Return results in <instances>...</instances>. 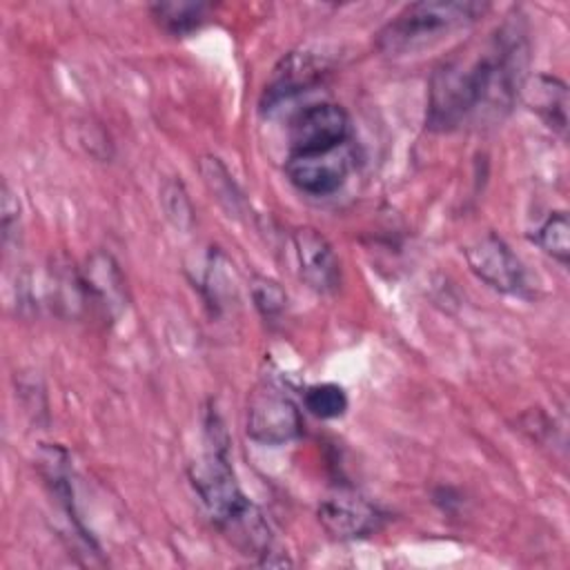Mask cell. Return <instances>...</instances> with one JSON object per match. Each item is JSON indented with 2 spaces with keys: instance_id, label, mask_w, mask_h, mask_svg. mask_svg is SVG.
<instances>
[{
  "instance_id": "ba28073f",
  "label": "cell",
  "mask_w": 570,
  "mask_h": 570,
  "mask_svg": "<svg viewBox=\"0 0 570 570\" xmlns=\"http://www.w3.org/2000/svg\"><path fill=\"white\" fill-rule=\"evenodd\" d=\"M316 519L330 537L350 541L379 532L385 523V512L358 494L338 492L318 503Z\"/></svg>"
},
{
  "instance_id": "3957f363",
  "label": "cell",
  "mask_w": 570,
  "mask_h": 570,
  "mask_svg": "<svg viewBox=\"0 0 570 570\" xmlns=\"http://www.w3.org/2000/svg\"><path fill=\"white\" fill-rule=\"evenodd\" d=\"M189 481L218 528L234 521L252 503L232 470L229 436L216 410L205 412V452L189 465Z\"/></svg>"
},
{
  "instance_id": "5b68a950",
  "label": "cell",
  "mask_w": 570,
  "mask_h": 570,
  "mask_svg": "<svg viewBox=\"0 0 570 570\" xmlns=\"http://www.w3.org/2000/svg\"><path fill=\"white\" fill-rule=\"evenodd\" d=\"M352 122L347 111L336 102H316L301 109L287 134V156L327 154L350 145Z\"/></svg>"
},
{
  "instance_id": "8992f818",
  "label": "cell",
  "mask_w": 570,
  "mask_h": 570,
  "mask_svg": "<svg viewBox=\"0 0 570 570\" xmlns=\"http://www.w3.org/2000/svg\"><path fill=\"white\" fill-rule=\"evenodd\" d=\"M465 261L470 272L483 281L488 287L501 292V294H523L528 287L525 281V267L517 258V254L510 249V245L497 236L494 232H488L479 238H474L465 249Z\"/></svg>"
},
{
  "instance_id": "4fadbf2b",
  "label": "cell",
  "mask_w": 570,
  "mask_h": 570,
  "mask_svg": "<svg viewBox=\"0 0 570 570\" xmlns=\"http://www.w3.org/2000/svg\"><path fill=\"white\" fill-rule=\"evenodd\" d=\"M200 174L209 187V191L218 198V203L234 216H240L245 209V198L234 178L229 176L227 167L216 156H205L200 160Z\"/></svg>"
},
{
  "instance_id": "2e32d148",
  "label": "cell",
  "mask_w": 570,
  "mask_h": 570,
  "mask_svg": "<svg viewBox=\"0 0 570 570\" xmlns=\"http://www.w3.org/2000/svg\"><path fill=\"white\" fill-rule=\"evenodd\" d=\"M249 292H252V301H254V307L258 309V314L267 323H278V318L283 316L285 307H287L285 289L267 276H254L249 283Z\"/></svg>"
},
{
  "instance_id": "7a4b0ae2",
  "label": "cell",
  "mask_w": 570,
  "mask_h": 570,
  "mask_svg": "<svg viewBox=\"0 0 570 570\" xmlns=\"http://www.w3.org/2000/svg\"><path fill=\"white\" fill-rule=\"evenodd\" d=\"M490 11L474 0H421L403 7L379 33L376 49L385 56L421 53L454 31L474 24Z\"/></svg>"
},
{
  "instance_id": "e0dca14e",
  "label": "cell",
  "mask_w": 570,
  "mask_h": 570,
  "mask_svg": "<svg viewBox=\"0 0 570 570\" xmlns=\"http://www.w3.org/2000/svg\"><path fill=\"white\" fill-rule=\"evenodd\" d=\"M163 200H165V212L176 227H187L191 223V205L180 180H169L163 187Z\"/></svg>"
},
{
  "instance_id": "ac0fdd59",
  "label": "cell",
  "mask_w": 570,
  "mask_h": 570,
  "mask_svg": "<svg viewBox=\"0 0 570 570\" xmlns=\"http://www.w3.org/2000/svg\"><path fill=\"white\" fill-rule=\"evenodd\" d=\"M0 227H2V245L9 247L11 243H18L20 236V205L13 198L11 189L2 187V205H0Z\"/></svg>"
},
{
  "instance_id": "277c9868",
  "label": "cell",
  "mask_w": 570,
  "mask_h": 570,
  "mask_svg": "<svg viewBox=\"0 0 570 570\" xmlns=\"http://www.w3.org/2000/svg\"><path fill=\"white\" fill-rule=\"evenodd\" d=\"M245 432L261 445H285L303 432L301 410L281 385L261 381L247 396Z\"/></svg>"
},
{
  "instance_id": "52a82bcc",
  "label": "cell",
  "mask_w": 570,
  "mask_h": 570,
  "mask_svg": "<svg viewBox=\"0 0 570 570\" xmlns=\"http://www.w3.org/2000/svg\"><path fill=\"white\" fill-rule=\"evenodd\" d=\"M354 167V151L350 145L314 156H287L285 174L289 183L307 196L336 194Z\"/></svg>"
},
{
  "instance_id": "9c48e42d",
  "label": "cell",
  "mask_w": 570,
  "mask_h": 570,
  "mask_svg": "<svg viewBox=\"0 0 570 570\" xmlns=\"http://www.w3.org/2000/svg\"><path fill=\"white\" fill-rule=\"evenodd\" d=\"M298 276L318 294H334L341 287V261L332 243L314 227H298L292 234Z\"/></svg>"
},
{
  "instance_id": "6da1fadb",
  "label": "cell",
  "mask_w": 570,
  "mask_h": 570,
  "mask_svg": "<svg viewBox=\"0 0 570 570\" xmlns=\"http://www.w3.org/2000/svg\"><path fill=\"white\" fill-rule=\"evenodd\" d=\"M514 11L476 49L445 58L430 76L425 125L454 131L501 120L528 80V31Z\"/></svg>"
},
{
  "instance_id": "5bb4252c",
  "label": "cell",
  "mask_w": 570,
  "mask_h": 570,
  "mask_svg": "<svg viewBox=\"0 0 570 570\" xmlns=\"http://www.w3.org/2000/svg\"><path fill=\"white\" fill-rule=\"evenodd\" d=\"M534 243L561 265L570 261V223L566 212H552L548 218L537 227Z\"/></svg>"
},
{
  "instance_id": "30bf717a",
  "label": "cell",
  "mask_w": 570,
  "mask_h": 570,
  "mask_svg": "<svg viewBox=\"0 0 570 570\" xmlns=\"http://www.w3.org/2000/svg\"><path fill=\"white\" fill-rule=\"evenodd\" d=\"M525 100L530 109L561 138H566L568 131V87L561 78L541 73L534 78V82L523 87Z\"/></svg>"
},
{
  "instance_id": "8fae6325",
  "label": "cell",
  "mask_w": 570,
  "mask_h": 570,
  "mask_svg": "<svg viewBox=\"0 0 570 570\" xmlns=\"http://www.w3.org/2000/svg\"><path fill=\"white\" fill-rule=\"evenodd\" d=\"M209 11H212V4L207 2L171 0V2L149 4V13L156 20V24L176 38L198 31L207 22Z\"/></svg>"
},
{
  "instance_id": "7c38bea8",
  "label": "cell",
  "mask_w": 570,
  "mask_h": 570,
  "mask_svg": "<svg viewBox=\"0 0 570 570\" xmlns=\"http://www.w3.org/2000/svg\"><path fill=\"white\" fill-rule=\"evenodd\" d=\"M85 289L89 294V301L100 303L107 312L114 305L122 303V276L118 272V265L109 254H96L87 263V272L82 274Z\"/></svg>"
},
{
  "instance_id": "9a60e30c",
  "label": "cell",
  "mask_w": 570,
  "mask_h": 570,
  "mask_svg": "<svg viewBox=\"0 0 570 570\" xmlns=\"http://www.w3.org/2000/svg\"><path fill=\"white\" fill-rule=\"evenodd\" d=\"M305 410L316 419H338L345 414L350 401L341 385L336 383H316L309 385L303 394Z\"/></svg>"
}]
</instances>
